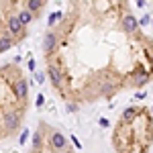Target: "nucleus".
Instances as JSON below:
<instances>
[{
    "label": "nucleus",
    "instance_id": "f257e3e1",
    "mask_svg": "<svg viewBox=\"0 0 153 153\" xmlns=\"http://www.w3.org/2000/svg\"><path fill=\"white\" fill-rule=\"evenodd\" d=\"M45 70L70 110L153 82V37L129 0H63L43 37Z\"/></svg>",
    "mask_w": 153,
    "mask_h": 153
},
{
    "label": "nucleus",
    "instance_id": "f03ea898",
    "mask_svg": "<svg viewBox=\"0 0 153 153\" xmlns=\"http://www.w3.org/2000/svg\"><path fill=\"white\" fill-rule=\"evenodd\" d=\"M29 110V80L16 63L0 65V143L23 127Z\"/></svg>",
    "mask_w": 153,
    "mask_h": 153
},
{
    "label": "nucleus",
    "instance_id": "7ed1b4c3",
    "mask_svg": "<svg viewBox=\"0 0 153 153\" xmlns=\"http://www.w3.org/2000/svg\"><path fill=\"white\" fill-rule=\"evenodd\" d=\"M114 153H151L153 112L147 106H129L112 131Z\"/></svg>",
    "mask_w": 153,
    "mask_h": 153
},
{
    "label": "nucleus",
    "instance_id": "20e7f679",
    "mask_svg": "<svg viewBox=\"0 0 153 153\" xmlns=\"http://www.w3.org/2000/svg\"><path fill=\"white\" fill-rule=\"evenodd\" d=\"M49 0H0V53L29 35V27L43 14Z\"/></svg>",
    "mask_w": 153,
    "mask_h": 153
},
{
    "label": "nucleus",
    "instance_id": "39448f33",
    "mask_svg": "<svg viewBox=\"0 0 153 153\" xmlns=\"http://www.w3.org/2000/svg\"><path fill=\"white\" fill-rule=\"evenodd\" d=\"M29 153H76V149L70 145L63 133L49 127L47 123H39Z\"/></svg>",
    "mask_w": 153,
    "mask_h": 153
}]
</instances>
